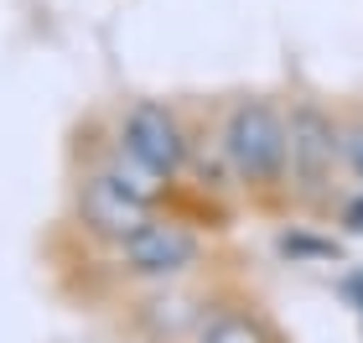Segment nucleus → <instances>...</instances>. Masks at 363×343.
<instances>
[{"mask_svg":"<svg viewBox=\"0 0 363 343\" xmlns=\"http://www.w3.org/2000/svg\"><path fill=\"white\" fill-rule=\"evenodd\" d=\"M223 130V156L234 172L239 198L265 203V208H291V146H286V99L275 94H239L218 109Z\"/></svg>","mask_w":363,"mask_h":343,"instance_id":"1","label":"nucleus"},{"mask_svg":"<svg viewBox=\"0 0 363 343\" xmlns=\"http://www.w3.org/2000/svg\"><path fill=\"white\" fill-rule=\"evenodd\" d=\"M286 146H291V208L311 219L337 214L348 156H342V109H333L317 94H291L286 99Z\"/></svg>","mask_w":363,"mask_h":343,"instance_id":"2","label":"nucleus"},{"mask_svg":"<svg viewBox=\"0 0 363 343\" xmlns=\"http://www.w3.org/2000/svg\"><path fill=\"white\" fill-rule=\"evenodd\" d=\"M208 255V239L192 219H177V214H156L140 234H130L120 244H109L104 260L109 271L130 286H167V281H187V276L203 266Z\"/></svg>","mask_w":363,"mask_h":343,"instance_id":"3","label":"nucleus"},{"mask_svg":"<svg viewBox=\"0 0 363 343\" xmlns=\"http://www.w3.org/2000/svg\"><path fill=\"white\" fill-rule=\"evenodd\" d=\"M109 130H114V141H120L125 151H135L151 172L172 177V183L187 177L192 125H187V114H182L177 104L151 99V94H135V99H125L120 109H114Z\"/></svg>","mask_w":363,"mask_h":343,"instance_id":"4","label":"nucleus"},{"mask_svg":"<svg viewBox=\"0 0 363 343\" xmlns=\"http://www.w3.org/2000/svg\"><path fill=\"white\" fill-rule=\"evenodd\" d=\"M156 214H161V208L140 203L135 192H125L104 167H94V161H84V172L73 177V192H68V224H73L89 244H99V250H109V244L140 234V229L151 224Z\"/></svg>","mask_w":363,"mask_h":343,"instance_id":"5","label":"nucleus"},{"mask_svg":"<svg viewBox=\"0 0 363 343\" xmlns=\"http://www.w3.org/2000/svg\"><path fill=\"white\" fill-rule=\"evenodd\" d=\"M192 343H286L280 328L259 312V307H218Z\"/></svg>","mask_w":363,"mask_h":343,"instance_id":"6","label":"nucleus"},{"mask_svg":"<svg viewBox=\"0 0 363 343\" xmlns=\"http://www.w3.org/2000/svg\"><path fill=\"white\" fill-rule=\"evenodd\" d=\"M342 156H348V183L363 192V99L342 104Z\"/></svg>","mask_w":363,"mask_h":343,"instance_id":"7","label":"nucleus"},{"mask_svg":"<svg viewBox=\"0 0 363 343\" xmlns=\"http://www.w3.org/2000/svg\"><path fill=\"white\" fill-rule=\"evenodd\" d=\"M337 224H348L353 234H363V192H358V187L337 203Z\"/></svg>","mask_w":363,"mask_h":343,"instance_id":"8","label":"nucleus"}]
</instances>
